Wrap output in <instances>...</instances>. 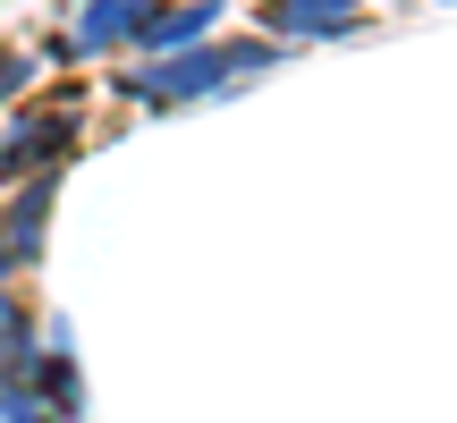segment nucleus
Listing matches in <instances>:
<instances>
[{
    "mask_svg": "<svg viewBox=\"0 0 457 423\" xmlns=\"http://www.w3.org/2000/svg\"><path fill=\"white\" fill-rule=\"evenodd\" d=\"M271 68V43H245V34H228V43H187V51H162V60H145L136 77H119V94L136 102H212L228 94L237 77H262Z\"/></svg>",
    "mask_w": 457,
    "mask_h": 423,
    "instance_id": "nucleus-1",
    "label": "nucleus"
},
{
    "mask_svg": "<svg viewBox=\"0 0 457 423\" xmlns=\"http://www.w3.org/2000/svg\"><path fill=\"white\" fill-rule=\"evenodd\" d=\"M77 111H85V85H60V94H51V111H17L9 136H0V170H9V178L60 170L68 136H77Z\"/></svg>",
    "mask_w": 457,
    "mask_h": 423,
    "instance_id": "nucleus-2",
    "label": "nucleus"
},
{
    "mask_svg": "<svg viewBox=\"0 0 457 423\" xmlns=\"http://www.w3.org/2000/svg\"><path fill=\"white\" fill-rule=\"evenodd\" d=\"M254 17L296 43H347L364 26V0H254Z\"/></svg>",
    "mask_w": 457,
    "mask_h": 423,
    "instance_id": "nucleus-3",
    "label": "nucleus"
},
{
    "mask_svg": "<svg viewBox=\"0 0 457 423\" xmlns=\"http://www.w3.org/2000/svg\"><path fill=\"white\" fill-rule=\"evenodd\" d=\"M51 195H60V170H34V178L17 187L9 220H0V245H9L17 262H34V254H43V228H51Z\"/></svg>",
    "mask_w": 457,
    "mask_h": 423,
    "instance_id": "nucleus-4",
    "label": "nucleus"
},
{
    "mask_svg": "<svg viewBox=\"0 0 457 423\" xmlns=\"http://www.w3.org/2000/svg\"><path fill=\"white\" fill-rule=\"evenodd\" d=\"M204 34H212V0H162V9L145 17V26H136V51H145V60H162V51H187V43H204Z\"/></svg>",
    "mask_w": 457,
    "mask_h": 423,
    "instance_id": "nucleus-5",
    "label": "nucleus"
},
{
    "mask_svg": "<svg viewBox=\"0 0 457 423\" xmlns=\"http://www.w3.org/2000/svg\"><path fill=\"white\" fill-rule=\"evenodd\" d=\"M153 17V0H85L77 9V51H111V43H136V26Z\"/></svg>",
    "mask_w": 457,
    "mask_h": 423,
    "instance_id": "nucleus-6",
    "label": "nucleus"
},
{
    "mask_svg": "<svg viewBox=\"0 0 457 423\" xmlns=\"http://www.w3.org/2000/svg\"><path fill=\"white\" fill-rule=\"evenodd\" d=\"M34 364H43V347H34V313H26V296L0 288V381H26Z\"/></svg>",
    "mask_w": 457,
    "mask_h": 423,
    "instance_id": "nucleus-7",
    "label": "nucleus"
},
{
    "mask_svg": "<svg viewBox=\"0 0 457 423\" xmlns=\"http://www.w3.org/2000/svg\"><path fill=\"white\" fill-rule=\"evenodd\" d=\"M26 381L43 390V407H51V415H77V407H85V381H77V364H68V356H43Z\"/></svg>",
    "mask_w": 457,
    "mask_h": 423,
    "instance_id": "nucleus-8",
    "label": "nucleus"
},
{
    "mask_svg": "<svg viewBox=\"0 0 457 423\" xmlns=\"http://www.w3.org/2000/svg\"><path fill=\"white\" fill-rule=\"evenodd\" d=\"M0 423H60L43 407V390H34V381H0Z\"/></svg>",
    "mask_w": 457,
    "mask_h": 423,
    "instance_id": "nucleus-9",
    "label": "nucleus"
},
{
    "mask_svg": "<svg viewBox=\"0 0 457 423\" xmlns=\"http://www.w3.org/2000/svg\"><path fill=\"white\" fill-rule=\"evenodd\" d=\"M26 77H34L26 51H0V111H9V94H26Z\"/></svg>",
    "mask_w": 457,
    "mask_h": 423,
    "instance_id": "nucleus-10",
    "label": "nucleus"
}]
</instances>
